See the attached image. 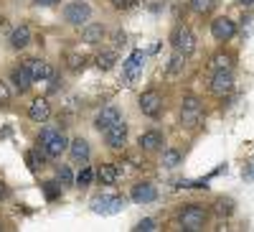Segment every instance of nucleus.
<instances>
[{"mask_svg":"<svg viewBox=\"0 0 254 232\" xmlns=\"http://www.w3.org/2000/svg\"><path fill=\"white\" fill-rule=\"evenodd\" d=\"M104 143H107L112 151L125 148V143H127V125L120 120V122L112 125V128H107V130H104Z\"/></svg>","mask_w":254,"mask_h":232,"instance_id":"obj_9","label":"nucleus"},{"mask_svg":"<svg viewBox=\"0 0 254 232\" xmlns=\"http://www.w3.org/2000/svg\"><path fill=\"white\" fill-rule=\"evenodd\" d=\"M28 117L33 122H46L51 117V105L46 97H36L31 105H28Z\"/></svg>","mask_w":254,"mask_h":232,"instance_id":"obj_12","label":"nucleus"},{"mask_svg":"<svg viewBox=\"0 0 254 232\" xmlns=\"http://www.w3.org/2000/svg\"><path fill=\"white\" fill-rule=\"evenodd\" d=\"M84 64H87V56H81V54H66V67L71 72H81Z\"/></svg>","mask_w":254,"mask_h":232,"instance_id":"obj_29","label":"nucleus"},{"mask_svg":"<svg viewBox=\"0 0 254 232\" xmlns=\"http://www.w3.org/2000/svg\"><path fill=\"white\" fill-rule=\"evenodd\" d=\"M171 46L176 51L190 56V54L196 51V36H193V31H190L188 26H176L173 33H171Z\"/></svg>","mask_w":254,"mask_h":232,"instance_id":"obj_4","label":"nucleus"},{"mask_svg":"<svg viewBox=\"0 0 254 232\" xmlns=\"http://www.w3.org/2000/svg\"><path fill=\"white\" fill-rule=\"evenodd\" d=\"M44 192H46V199H56L59 192H61V186L56 181H49V184H44Z\"/></svg>","mask_w":254,"mask_h":232,"instance_id":"obj_32","label":"nucleus"},{"mask_svg":"<svg viewBox=\"0 0 254 232\" xmlns=\"http://www.w3.org/2000/svg\"><path fill=\"white\" fill-rule=\"evenodd\" d=\"M158 230V225H155V220H150V217H145V220H140L137 225H135V232H155Z\"/></svg>","mask_w":254,"mask_h":232,"instance_id":"obj_31","label":"nucleus"},{"mask_svg":"<svg viewBox=\"0 0 254 232\" xmlns=\"http://www.w3.org/2000/svg\"><path fill=\"white\" fill-rule=\"evenodd\" d=\"M206 217H208V212L201 204H186V209L181 212V225L186 232H198V230H203Z\"/></svg>","mask_w":254,"mask_h":232,"instance_id":"obj_2","label":"nucleus"},{"mask_svg":"<svg viewBox=\"0 0 254 232\" xmlns=\"http://www.w3.org/2000/svg\"><path fill=\"white\" fill-rule=\"evenodd\" d=\"M97 179H99L104 186H112V184L120 179V168H117V163H102V166L97 168Z\"/></svg>","mask_w":254,"mask_h":232,"instance_id":"obj_22","label":"nucleus"},{"mask_svg":"<svg viewBox=\"0 0 254 232\" xmlns=\"http://www.w3.org/2000/svg\"><path fill=\"white\" fill-rule=\"evenodd\" d=\"M115 46H125V33H122V31L115 33Z\"/></svg>","mask_w":254,"mask_h":232,"instance_id":"obj_36","label":"nucleus"},{"mask_svg":"<svg viewBox=\"0 0 254 232\" xmlns=\"http://www.w3.org/2000/svg\"><path fill=\"white\" fill-rule=\"evenodd\" d=\"M33 3H36V5H46V8H51V5L59 3V0H33Z\"/></svg>","mask_w":254,"mask_h":232,"instance_id":"obj_37","label":"nucleus"},{"mask_svg":"<svg viewBox=\"0 0 254 232\" xmlns=\"http://www.w3.org/2000/svg\"><path fill=\"white\" fill-rule=\"evenodd\" d=\"M181 161H183V156H181L176 148H165V151H163V166H165V168H178Z\"/></svg>","mask_w":254,"mask_h":232,"instance_id":"obj_27","label":"nucleus"},{"mask_svg":"<svg viewBox=\"0 0 254 232\" xmlns=\"http://www.w3.org/2000/svg\"><path fill=\"white\" fill-rule=\"evenodd\" d=\"M120 120H122L120 108H115V105H107V108H102V110L97 113V117H94V128H97L99 133H104L107 128H112L115 122H120Z\"/></svg>","mask_w":254,"mask_h":232,"instance_id":"obj_8","label":"nucleus"},{"mask_svg":"<svg viewBox=\"0 0 254 232\" xmlns=\"http://www.w3.org/2000/svg\"><path fill=\"white\" fill-rule=\"evenodd\" d=\"M137 0H112V5L115 8H130V5H135Z\"/></svg>","mask_w":254,"mask_h":232,"instance_id":"obj_35","label":"nucleus"},{"mask_svg":"<svg viewBox=\"0 0 254 232\" xmlns=\"http://www.w3.org/2000/svg\"><path fill=\"white\" fill-rule=\"evenodd\" d=\"M211 95L214 97H226L234 92V77H231V72H214V77H211Z\"/></svg>","mask_w":254,"mask_h":232,"instance_id":"obj_6","label":"nucleus"},{"mask_svg":"<svg viewBox=\"0 0 254 232\" xmlns=\"http://www.w3.org/2000/svg\"><path fill=\"white\" fill-rule=\"evenodd\" d=\"M89 153H92V148H89V143L84 140V138H74L69 143V156H71L74 163H87L89 161Z\"/></svg>","mask_w":254,"mask_h":232,"instance_id":"obj_14","label":"nucleus"},{"mask_svg":"<svg viewBox=\"0 0 254 232\" xmlns=\"http://www.w3.org/2000/svg\"><path fill=\"white\" fill-rule=\"evenodd\" d=\"M242 5H254V0H239Z\"/></svg>","mask_w":254,"mask_h":232,"instance_id":"obj_41","label":"nucleus"},{"mask_svg":"<svg viewBox=\"0 0 254 232\" xmlns=\"http://www.w3.org/2000/svg\"><path fill=\"white\" fill-rule=\"evenodd\" d=\"M130 199L135 204H150L158 199V189L153 184H135L132 192H130Z\"/></svg>","mask_w":254,"mask_h":232,"instance_id":"obj_13","label":"nucleus"},{"mask_svg":"<svg viewBox=\"0 0 254 232\" xmlns=\"http://www.w3.org/2000/svg\"><path fill=\"white\" fill-rule=\"evenodd\" d=\"M244 179H254V163H252V168H249V171L244 174Z\"/></svg>","mask_w":254,"mask_h":232,"instance_id":"obj_40","label":"nucleus"},{"mask_svg":"<svg viewBox=\"0 0 254 232\" xmlns=\"http://www.w3.org/2000/svg\"><path fill=\"white\" fill-rule=\"evenodd\" d=\"M142 64H145V54L142 51H135L130 59L125 61V82H135L137 74L142 72Z\"/></svg>","mask_w":254,"mask_h":232,"instance_id":"obj_16","label":"nucleus"},{"mask_svg":"<svg viewBox=\"0 0 254 232\" xmlns=\"http://www.w3.org/2000/svg\"><path fill=\"white\" fill-rule=\"evenodd\" d=\"M56 179H59V184H61V186H71V184H74V174H71V168H69V166H61Z\"/></svg>","mask_w":254,"mask_h":232,"instance_id":"obj_30","label":"nucleus"},{"mask_svg":"<svg viewBox=\"0 0 254 232\" xmlns=\"http://www.w3.org/2000/svg\"><path fill=\"white\" fill-rule=\"evenodd\" d=\"M94 176H97V174H94V168H92V166H84L81 171H79V176H76V186H81V189H84V186H89V184L94 181Z\"/></svg>","mask_w":254,"mask_h":232,"instance_id":"obj_28","label":"nucleus"},{"mask_svg":"<svg viewBox=\"0 0 254 232\" xmlns=\"http://www.w3.org/2000/svg\"><path fill=\"white\" fill-rule=\"evenodd\" d=\"M211 33H214L216 41H229V38H234L237 33V23L231 18H214V23H211Z\"/></svg>","mask_w":254,"mask_h":232,"instance_id":"obj_11","label":"nucleus"},{"mask_svg":"<svg viewBox=\"0 0 254 232\" xmlns=\"http://www.w3.org/2000/svg\"><path fill=\"white\" fill-rule=\"evenodd\" d=\"M203 120V105L198 97H186L183 100V108H181V125H186V128H196V125H201Z\"/></svg>","mask_w":254,"mask_h":232,"instance_id":"obj_3","label":"nucleus"},{"mask_svg":"<svg viewBox=\"0 0 254 232\" xmlns=\"http://www.w3.org/2000/svg\"><path fill=\"white\" fill-rule=\"evenodd\" d=\"M102 38H104V26L102 23H84L81 28V41L84 44H102Z\"/></svg>","mask_w":254,"mask_h":232,"instance_id":"obj_18","label":"nucleus"},{"mask_svg":"<svg viewBox=\"0 0 254 232\" xmlns=\"http://www.w3.org/2000/svg\"><path fill=\"white\" fill-rule=\"evenodd\" d=\"M38 143L49 151L51 158H59L64 151L69 148V143H71V140L64 135L61 130H56V128H44V130H41V135H38Z\"/></svg>","mask_w":254,"mask_h":232,"instance_id":"obj_1","label":"nucleus"},{"mask_svg":"<svg viewBox=\"0 0 254 232\" xmlns=\"http://www.w3.org/2000/svg\"><path fill=\"white\" fill-rule=\"evenodd\" d=\"M31 44V28L26 26V23H20L18 28H13V33H10V46L13 49H26Z\"/></svg>","mask_w":254,"mask_h":232,"instance_id":"obj_21","label":"nucleus"},{"mask_svg":"<svg viewBox=\"0 0 254 232\" xmlns=\"http://www.w3.org/2000/svg\"><path fill=\"white\" fill-rule=\"evenodd\" d=\"M137 145H140V151L145 153H153V151H160L163 148V135L158 130H147L137 138Z\"/></svg>","mask_w":254,"mask_h":232,"instance_id":"obj_15","label":"nucleus"},{"mask_svg":"<svg viewBox=\"0 0 254 232\" xmlns=\"http://www.w3.org/2000/svg\"><path fill=\"white\" fill-rule=\"evenodd\" d=\"M214 215L216 217H231L234 215V202H231L229 197H221L214 202Z\"/></svg>","mask_w":254,"mask_h":232,"instance_id":"obj_24","label":"nucleus"},{"mask_svg":"<svg viewBox=\"0 0 254 232\" xmlns=\"http://www.w3.org/2000/svg\"><path fill=\"white\" fill-rule=\"evenodd\" d=\"M8 100H10V90H8L5 82H0V105H5Z\"/></svg>","mask_w":254,"mask_h":232,"instance_id":"obj_34","label":"nucleus"},{"mask_svg":"<svg viewBox=\"0 0 254 232\" xmlns=\"http://www.w3.org/2000/svg\"><path fill=\"white\" fill-rule=\"evenodd\" d=\"M5 197H8V189H5L3 181H0V199H5Z\"/></svg>","mask_w":254,"mask_h":232,"instance_id":"obj_39","label":"nucleus"},{"mask_svg":"<svg viewBox=\"0 0 254 232\" xmlns=\"http://www.w3.org/2000/svg\"><path fill=\"white\" fill-rule=\"evenodd\" d=\"M115 64H117V51H115V49L102 51V54L97 56V69H99V72H110Z\"/></svg>","mask_w":254,"mask_h":232,"instance_id":"obj_23","label":"nucleus"},{"mask_svg":"<svg viewBox=\"0 0 254 232\" xmlns=\"http://www.w3.org/2000/svg\"><path fill=\"white\" fill-rule=\"evenodd\" d=\"M122 207H125V199H122V197L104 194V197H97V199L92 202V212H94V215H115V212H120Z\"/></svg>","mask_w":254,"mask_h":232,"instance_id":"obj_7","label":"nucleus"},{"mask_svg":"<svg viewBox=\"0 0 254 232\" xmlns=\"http://www.w3.org/2000/svg\"><path fill=\"white\" fill-rule=\"evenodd\" d=\"M92 15V8L87 3H71L64 8V18H66V23L71 26H81V23H87Z\"/></svg>","mask_w":254,"mask_h":232,"instance_id":"obj_10","label":"nucleus"},{"mask_svg":"<svg viewBox=\"0 0 254 232\" xmlns=\"http://www.w3.org/2000/svg\"><path fill=\"white\" fill-rule=\"evenodd\" d=\"M26 163H28V168H31V171H38V166H41V161H38L36 151H28V153H26Z\"/></svg>","mask_w":254,"mask_h":232,"instance_id":"obj_33","label":"nucleus"},{"mask_svg":"<svg viewBox=\"0 0 254 232\" xmlns=\"http://www.w3.org/2000/svg\"><path fill=\"white\" fill-rule=\"evenodd\" d=\"M127 161H130V163H132L135 168H140V166H142V161H140V158H137L135 153H130V156H127Z\"/></svg>","mask_w":254,"mask_h":232,"instance_id":"obj_38","label":"nucleus"},{"mask_svg":"<svg viewBox=\"0 0 254 232\" xmlns=\"http://www.w3.org/2000/svg\"><path fill=\"white\" fill-rule=\"evenodd\" d=\"M26 69L31 72V77H33V82H41V79H49L54 72H51V67L46 64L44 59H28L26 61Z\"/></svg>","mask_w":254,"mask_h":232,"instance_id":"obj_17","label":"nucleus"},{"mask_svg":"<svg viewBox=\"0 0 254 232\" xmlns=\"http://www.w3.org/2000/svg\"><path fill=\"white\" fill-rule=\"evenodd\" d=\"M183 69H186V54H181V51L173 49V56L168 59V67H165V77H168V79L181 77Z\"/></svg>","mask_w":254,"mask_h":232,"instance_id":"obj_19","label":"nucleus"},{"mask_svg":"<svg viewBox=\"0 0 254 232\" xmlns=\"http://www.w3.org/2000/svg\"><path fill=\"white\" fill-rule=\"evenodd\" d=\"M10 79H13V84H15V87H18L20 92L31 90V82H33V77H31V72L26 69V64H23V67L10 69Z\"/></svg>","mask_w":254,"mask_h":232,"instance_id":"obj_20","label":"nucleus"},{"mask_svg":"<svg viewBox=\"0 0 254 232\" xmlns=\"http://www.w3.org/2000/svg\"><path fill=\"white\" fill-rule=\"evenodd\" d=\"M137 108H140V113L147 115V117H158L160 110H163V97H160V92H155V90L142 92L140 100H137Z\"/></svg>","mask_w":254,"mask_h":232,"instance_id":"obj_5","label":"nucleus"},{"mask_svg":"<svg viewBox=\"0 0 254 232\" xmlns=\"http://www.w3.org/2000/svg\"><path fill=\"white\" fill-rule=\"evenodd\" d=\"M214 8H216V0H190V10L198 15H208Z\"/></svg>","mask_w":254,"mask_h":232,"instance_id":"obj_26","label":"nucleus"},{"mask_svg":"<svg viewBox=\"0 0 254 232\" xmlns=\"http://www.w3.org/2000/svg\"><path fill=\"white\" fill-rule=\"evenodd\" d=\"M231 64H234V59H231L229 54H224V51L211 59V69L214 72H231Z\"/></svg>","mask_w":254,"mask_h":232,"instance_id":"obj_25","label":"nucleus"}]
</instances>
